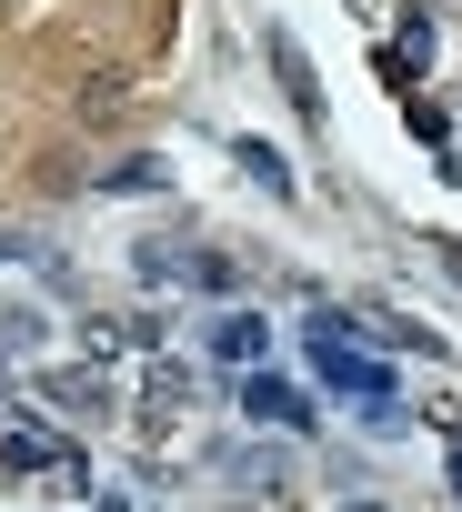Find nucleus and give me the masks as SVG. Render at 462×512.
<instances>
[{
  "label": "nucleus",
  "instance_id": "nucleus-6",
  "mask_svg": "<svg viewBox=\"0 0 462 512\" xmlns=\"http://www.w3.org/2000/svg\"><path fill=\"white\" fill-rule=\"evenodd\" d=\"M242 171H252V181H262V191H292V161H282V151H272V141H242Z\"/></svg>",
  "mask_w": 462,
  "mask_h": 512
},
{
  "label": "nucleus",
  "instance_id": "nucleus-3",
  "mask_svg": "<svg viewBox=\"0 0 462 512\" xmlns=\"http://www.w3.org/2000/svg\"><path fill=\"white\" fill-rule=\"evenodd\" d=\"M272 71H282V91H292V111H302V131H322L332 111H322V91H312V61H302V51H292L282 31H272Z\"/></svg>",
  "mask_w": 462,
  "mask_h": 512
},
{
  "label": "nucleus",
  "instance_id": "nucleus-1",
  "mask_svg": "<svg viewBox=\"0 0 462 512\" xmlns=\"http://www.w3.org/2000/svg\"><path fill=\"white\" fill-rule=\"evenodd\" d=\"M302 352H312L322 392H342V402H362V412H392V362L372 352L362 322H342V312H302Z\"/></svg>",
  "mask_w": 462,
  "mask_h": 512
},
{
  "label": "nucleus",
  "instance_id": "nucleus-7",
  "mask_svg": "<svg viewBox=\"0 0 462 512\" xmlns=\"http://www.w3.org/2000/svg\"><path fill=\"white\" fill-rule=\"evenodd\" d=\"M452 482H462V452H452Z\"/></svg>",
  "mask_w": 462,
  "mask_h": 512
},
{
  "label": "nucleus",
  "instance_id": "nucleus-5",
  "mask_svg": "<svg viewBox=\"0 0 462 512\" xmlns=\"http://www.w3.org/2000/svg\"><path fill=\"white\" fill-rule=\"evenodd\" d=\"M242 402H252L262 422H282V432H292V422H312V402H302L292 382H272V372H252V382H242Z\"/></svg>",
  "mask_w": 462,
  "mask_h": 512
},
{
  "label": "nucleus",
  "instance_id": "nucleus-4",
  "mask_svg": "<svg viewBox=\"0 0 462 512\" xmlns=\"http://www.w3.org/2000/svg\"><path fill=\"white\" fill-rule=\"evenodd\" d=\"M211 352H221V362H242V372H262V352H272L262 312H231V322H211Z\"/></svg>",
  "mask_w": 462,
  "mask_h": 512
},
{
  "label": "nucleus",
  "instance_id": "nucleus-2",
  "mask_svg": "<svg viewBox=\"0 0 462 512\" xmlns=\"http://www.w3.org/2000/svg\"><path fill=\"white\" fill-rule=\"evenodd\" d=\"M0 462H11V472H31V462H71V442H61L51 422H11V412H0Z\"/></svg>",
  "mask_w": 462,
  "mask_h": 512
}]
</instances>
